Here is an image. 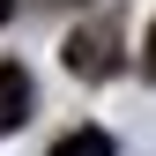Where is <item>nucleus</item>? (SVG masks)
I'll return each instance as SVG.
<instances>
[{
  "mask_svg": "<svg viewBox=\"0 0 156 156\" xmlns=\"http://www.w3.org/2000/svg\"><path fill=\"white\" fill-rule=\"evenodd\" d=\"M37 112V97H30V74L15 67V60H0V134H15Z\"/></svg>",
  "mask_w": 156,
  "mask_h": 156,
  "instance_id": "f03ea898",
  "label": "nucleus"
},
{
  "mask_svg": "<svg viewBox=\"0 0 156 156\" xmlns=\"http://www.w3.org/2000/svg\"><path fill=\"white\" fill-rule=\"evenodd\" d=\"M52 156H119V141H112L104 126H74V134L52 141Z\"/></svg>",
  "mask_w": 156,
  "mask_h": 156,
  "instance_id": "7ed1b4c3",
  "label": "nucleus"
},
{
  "mask_svg": "<svg viewBox=\"0 0 156 156\" xmlns=\"http://www.w3.org/2000/svg\"><path fill=\"white\" fill-rule=\"evenodd\" d=\"M8 15H15V0H0V23H8Z\"/></svg>",
  "mask_w": 156,
  "mask_h": 156,
  "instance_id": "39448f33",
  "label": "nucleus"
},
{
  "mask_svg": "<svg viewBox=\"0 0 156 156\" xmlns=\"http://www.w3.org/2000/svg\"><path fill=\"white\" fill-rule=\"evenodd\" d=\"M67 67L82 74V82H104L112 67H119V23L112 15H97V23H82L67 37Z\"/></svg>",
  "mask_w": 156,
  "mask_h": 156,
  "instance_id": "f257e3e1",
  "label": "nucleus"
},
{
  "mask_svg": "<svg viewBox=\"0 0 156 156\" xmlns=\"http://www.w3.org/2000/svg\"><path fill=\"white\" fill-rule=\"evenodd\" d=\"M141 67H149V82H156V23H149V45H141Z\"/></svg>",
  "mask_w": 156,
  "mask_h": 156,
  "instance_id": "20e7f679",
  "label": "nucleus"
}]
</instances>
